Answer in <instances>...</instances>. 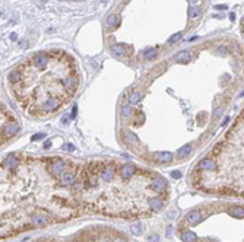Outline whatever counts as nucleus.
Instances as JSON below:
<instances>
[{
    "label": "nucleus",
    "mask_w": 244,
    "mask_h": 242,
    "mask_svg": "<svg viewBox=\"0 0 244 242\" xmlns=\"http://www.w3.org/2000/svg\"><path fill=\"white\" fill-rule=\"evenodd\" d=\"M118 24V16L117 15H111V16H108V19H107V26L108 28H116Z\"/></svg>",
    "instance_id": "ddd939ff"
},
{
    "label": "nucleus",
    "mask_w": 244,
    "mask_h": 242,
    "mask_svg": "<svg viewBox=\"0 0 244 242\" xmlns=\"http://www.w3.org/2000/svg\"><path fill=\"white\" fill-rule=\"evenodd\" d=\"M20 77H22V74H20L18 70H12V72L9 73L8 79H9V82H10L12 85H16V83H19V82H20Z\"/></svg>",
    "instance_id": "1a4fd4ad"
},
{
    "label": "nucleus",
    "mask_w": 244,
    "mask_h": 242,
    "mask_svg": "<svg viewBox=\"0 0 244 242\" xmlns=\"http://www.w3.org/2000/svg\"><path fill=\"white\" fill-rule=\"evenodd\" d=\"M171 175H173V177H174V178H178L180 175H181V173H180V172H173V173H171Z\"/></svg>",
    "instance_id": "5701e85b"
},
{
    "label": "nucleus",
    "mask_w": 244,
    "mask_h": 242,
    "mask_svg": "<svg viewBox=\"0 0 244 242\" xmlns=\"http://www.w3.org/2000/svg\"><path fill=\"white\" fill-rule=\"evenodd\" d=\"M132 114V109H130V107H124V108L121 109V115L123 117H129Z\"/></svg>",
    "instance_id": "f3484780"
},
{
    "label": "nucleus",
    "mask_w": 244,
    "mask_h": 242,
    "mask_svg": "<svg viewBox=\"0 0 244 242\" xmlns=\"http://www.w3.org/2000/svg\"><path fill=\"white\" fill-rule=\"evenodd\" d=\"M154 159L159 163H170L173 161V155L170 152H156L154 155Z\"/></svg>",
    "instance_id": "39448f33"
},
{
    "label": "nucleus",
    "mask_w": 244,
    "mask_h": 242,
    "mask_svg": "<svg viewBox=\"0 0 244 242\" xmlns=\"http://www.w3.org/2000/svg\"><path fill=\"white\" fill-rule=\"evenodd\" d=\"M189 2H190L191 4H195V3H197V2H199V0H189Z\"/></svg>",
    "instance_id": "a878e982"
},
{
    "label": "nucleus",
    "mask_w": 244,
    "mask_h": 242,
    "mask_svg": "<svg viewBox=\"0 0 244 242\" xmlns=\"http://www.w3.org/2000/svg\"><path fill=\"white\" fill-rule=\"evenodd\" d=\"M18 130H19V125H18V123H15V121H8L6 124L2 127V137L4 136V140L9 137H12L13 134L16 133Z\"/></svg>",
    "instance_id": "20e7f679"
},
{
    "label": "nucleus",
    "mask_w": 244,
    "mask_h": 242,
    "mask_svg": "<svg viewBox=\"0 0 244 242\" xmlns=\"http://www.w3.org/2000/svg\"><path fill=\"white\" fill-rule=\"evenodd\" d=\"M2 175V238L24 230L66 222L77 216L82 204L75 187L53 169V159L6 157Z\"/></svg>",
    "instance_id": "f257e3e1"
},
{
    "label": "nucleus",
    "mask_w": 244,
    "mask_h": 242,
    "mask_svg": "<svg viewBox=\"0 0 244 242\" xmlns=\"http://www.w3.org/2000/svg\"><path fill=\"white\" fill-rule=\"evenodd\" d=\"M200 13H202V9H200L199 6H191V7L189 9V16H190L191 19H197V18L200 16Z\"/></svg>",
    "instance_id": "9b49d317"
},
{
    "label": "nucleus",
    "mask_w": 244,
    "mask_h": 242,
    "mask_svg": "<svg viewBox=\"0 0 244 242\" xmlns=\"http://www.w3.org/2000/svg\"><path fill=\"white\" fill-rule=\"evenodd\" d=\"M42 137H44V134H37V136H34V140H38V139H42Z\"/></svg>",
    "instance_id": "4be33fe9"
},
{
    "label": "nucleus",
    "mask_w": 244,
    "mask_h": 242,
    "mask_svg": "<svg viewBox=\"0 0 244 242\" xmlns=\"http://www.w3.org/2000/svg\"><path fill=\"white\" fill-rule=\"evenodd\" d=\"M31 63H32V66L35 67V69L42 70V69H45V67L48 66L50 57H48V54H45V52H40V54H35V56H34V58H32Z\"/></svg>",
    "instance_id": "7ed1b4c3"
},
{
    "label": "nucleus",
    "mask_w": 244,
    "mask_h": 242,
    "mask_svg": "<svg viewBox=\"0 0 244 242\" xmlns=\"http://www.w3.org/2000/svg\"><path fill=\"white\" fill-rule=\"evenodd\" d=\"M10 38H12V40H16L18 36H16V34H10Z\"/></svg>",
    "instance_id": "393cba45"
},
{
    "label": "nucleus",
    "mask_w": 244,
    "mask_h": 242,
    "mask_svg": "<svg viewBox=\"0 0 244 242\" xmlns=\"http://www.w3.org/2000/svg\"><path fill=\"white\" fill-rule=\"evenodd\" d=\"M228 214H231L232 217H244V207H240V206H235V207H231L228 210Z\"/></svg>",
    "instance_id": "6e6552de"
},
{
    "label": "nucleus",
    "mask_w": 244,
    "mask_h": 242,
    "mask_svg": "<svg viewBox=\"0 0 244 242\" xmlns=\"http://www.w3.org/2000/svg\"><path fill=\"white\" fill-rule=\"evenodd\" d=\"M191 145H184L183 147H180L178 152H177V156H178V159H184V157H187L191 153Z\"/></svg>",
    "instance_id": "0eeeda50"
},
{
    "label": "nucleus",
    "mask_w": 244,
    "mask_h": 242,
    "mask_svg": "<svg viewBox=\"0 0 244 242\" xmlns=\"http://www.w3.org/2000/svg\"><path fill=\"white\" fill-rule=\"evenodd\" d=\"M175 60L178 63H189L191 60V52L189 50H184V51H180L177 56H175Z\"/></svg>",
    "instance_id": "423d86ee"
},
{
    "label": "nucleus",
    "mask_w": 244,
    "mask_h": 242,
    "mask_svg": "<svg viewBox=\"0 0 244 242\" xmlns=\"http://www.w3.org/2000/svg\"><path fill=\"white\" fill-rule=\"evenodd\" d=\"M51 146V141H45V145H44V147L47 149V147H50Z\"/></svg>",
    "instance_id": "b1692460"
},
{
    "label": "nucleus",
    "mask_w": 244,
    "mask_h": 242,
    "mask_svg": "<svg viewBox=\"0 0 244 242\" xmlns=\"http://www.w3.org/2000/svg\"><path fill=\"white\" fill-rule=\"evenodd\" d=\"M216 51H218V56H225L227 54V47H218Z\"/></svg>",
    "instance_id": "a211bd4d"
},
{
    "label": "nucleus",
    "mask_w": 244,
    "mask_h": 242,
    "mask_svg": "<svg viewBox=\"0 0 244 242\" xmlns=\"http://www.w3.org/2000/svg\"><path fill=\"white\" fill-rule=\"evenodd\" d=\"M181 36H183V34H181V32H177V34H174V35H171V36H170L168 42H170V44H175V42H177V41H178L180 38H181Z\"/></svg>",
    "instance_id": "2eb2a0df"
},
{
    "label": "nucleus",
    "mask_w": 244,
    "mask_h": 242,
    "mask_svg": "<svg viewBox=\"0 0 244 242\" xmlns=\"http://www.w3.org/2000/svg\"><path fill=\"white\" fill-rule=\"evenodd\" d=\"M156 56V51H155V48H148L143 51V57L145 58H148V60H150V58H154V57Z\"/></svg>",
    "instance_id": "4468645a"
},
{
    "label": "nucleus",
    "mask_w": 244,
    "mask_h": 242,
    "mask_svg": "<svg viewBox=\"0 0 244 242\" xmlns=\"http://www.w3.org/2000/svg\"><path fill=\"white\" fill-rule=\"evenodd\" d=\"M215 9H216V10H227L228 6H227V4H218V6H215Z\"/></svg>",
    "instance_id": "aec40b11"
},
{
    "label": "nucleus",
    "mask_w": 244,
    "mask_h": 242,
    "mask_svg": "<svg viewBox=\"0 0 244 242\" xmlns=\"http://www.w3.org/2000/svg\"><path fill=\"white\" fill-rule=\"evenodd\" d=\"M222 112H224V107H219V108H216L215 109V112H213V117H219V115H221V114H222Z\"/></svg>",
    "instance_id": "6ab92c4d"
},
{
    "label": "nucleus",
    "mask_w": 244,
    "mask_h": 242,
    "mask_svg": "<svg viewBox=\"0 0 244 242\" xmlns=\"http://www.w3.org/2000/svg\"><path fill=\"white\" fill-rule=\"evenodd\" d=\"M129 101H130V104H136V102H139V101H140V93L133 92L130 95V98H129Z\"/></svg>",
    "instance_id": "dca6fc26"
},
{
    "label": "nucleus",
    "mask_w": 244,
    "mask_h": 242,
    "mask_svg": "<svg viewBox=\"0 0 244 242\" xmlns=\"http://www.w3.org/2000/svg\"><path fill=\"white\" fill-rule=\"evenodd\" d=\"M228 121H229V117H225V120L222 121V124H221V125H222V127H225V125L228 124Z\"/></svg>",
    "instance_id": "412c9836"
},
{
    "label": "nucleus",
    "mask_w": 244,
    "mask_h": 242,
    "mask_svg": "<svg viewBox=\"0 0 244 242\" xmlns=\"http://www.w3.org/2000/svg\"><path fill=\"white\" fill-rule=\"evenodd\" d=\"M82 207L113 217H142L167 203V181L152 171L114 161L91 162L76 182Z\"/></svg>",
    "instance_id": "f03ea898"
},
{
    "label": "nucleus",
    "mask_w": 244,
    "mask_h": 242,
    "mask_svg": "<svg viewBox=\"0 0 244 242\" xmlns=\"http://www.w3.org/2000/svg\"><path fill=\"white\" fill-rule=\"evenodd\" d=\"M124 140L129 145H139V139L134 133H124Z\"/></svg>",
    "instance_id": "9d476101"
},
{
    "label": "nucleus",
    "mask_w": 244,
    "mask_h": 242,
    "mask_svg": "<svg viewBox=\"0 0 244 242\" xmlns=\"http://www.w3.org/2000/svg\"><path fill=\"white\" fill-rule=\"evenodd\" d=\"M111 52H113L114 56H117V57L123 56V54H124V45H120V44L113 45V47H111Z\"/></svg>",
    "instance_id": "f8f14e48"
}]
</instances>
